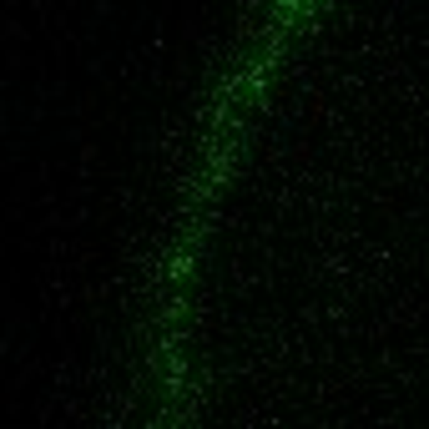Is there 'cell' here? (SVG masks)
I'll use <instances>...</instances> for the list:
<instances>
[]
</instances>
